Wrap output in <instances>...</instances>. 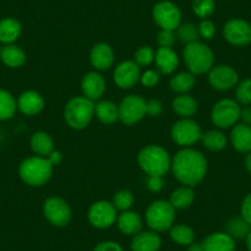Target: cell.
<instances>
[{"instance_id":"1","label":"cell","mask_w":251,"mask_h":251,"mask_svg":"<svg viewBox=\"0 0 251 251\" xmlns=\"http://www.w3.org/2000/svg\"><path fill=\"white\" fill-rule=\"evenodd\" d=\"M171 170L178 182L194 187L206 176L207 160L197 149L183 148L171 159Z\"/></svg>"},{"instance_id":"2","label":"cell","mask_w":251,"mask_h":251,"mask_svg":"<svg viewBox=\"0 0 251 251\" xmlns=\"http://www.w3.org/2000/svg\"><path fill=\"white\" fill-rule=\"evenodd\" d=\"M53 168L47 158L43 156H30L21 161L19 166V176L28 186L40 187L47 183L52 177Z\"/></svg>"},{"instance_id":"3","label":"cell","mask_w":251,"mask_h":251,"mask_svg":"<svg viewBox=\"0 0 251 251\" xmlns=\"http://www.w3.org/2000/svg\"><path fill=\"white\" fill-rule=\"evenodd\" d=\"M182 57L188 72L194 75L208 73L214 67L213 50L200 41L186 45L182 50Z\"/></svg>"},{"instance_id":"4","label":"cell","mask_w":251,"mask_h":251,"mask_svg":"<svg viewBox=\"0 0 251 251\" xmlns=\"http://www.w3.org/2000/svg\"><path fill=\"white\" fill-rule=\"evenodd\" d=\"M138 164L148 176H164L171 169V156L163 147H144L138 154Z\"/></svg>"},{"instance_id":"5","label":"cell","mask_w":251,"mask_h":251,"mask_svg":"<svg viewBox=\"0 0 251 251\" xmlns=\"http://www.w3.org/2000/svg\"><path fill=\"white\" fill-rule=\"evenodd\" d=\"M95 116L94 101L85 96H75L67 102L64 107V120L71 128L80 131L90 125Z\"/></svg>"},{"instance_id":"6","label":"cell","mask_w":251,"mask_h":251,"mask_svg":"<svg viewBox=\"0 0 251 251\" xmlns=\"http://www.w3.org/2000/svg\"><path fill=\"white\" fill-rule=\"evenodd\" d=\"M146 222L151 230L156 233L170 230L175 222V208L169 201L153 202L146 212Z\"/></svg>"},{"instance_id":"7","label":"cell","mask_w":251,"mask_h":251,"mask_svg":"<svg viewBox=\"0 0 251 251\" xmlns=\"http://www.w3.org/2000/svg\"><path fill=\"white\" fill-rule=\"evenodd\" d=\"M241 108L235 100L223 99L213 106L211 111V120L218 128H230L240 120Z\"/></svg>"},{"instance_id":"8","label":"cell","mask_w":251,"mask_h":251,"mask_svg":"<svg viewBox=\"0 0 251 251\" xmlns=\"http://www.w3.org/2000/svg\"><path fill=\"white\" fill-rule=\"evenodd\" d=\"M171 138L177 146L182 148H190L195 143L201 141V127L191 118H181L171 127Z\"/></svg>"},{"instance_id":"9","label":"cell","mask_w":251,"mask_h":251,"mask_svg":"<svg viewBox=\"0 0 251 251\" xmlns=\"http://www.w3.org/2000/svg\"><path fill=\"white\" fill-rule=\"evenodd\" d=\"M147 115V101L139 95L126 96L118 105V120L126 126H133Z\"/></svg>"},{"instance_id":"10","label":"cell","mask_w":251,"mask_h":251,"mask_svg":"<svg viewBox=\"0 0 251 251\" xmlns=\"http://www.w3.org/2000/svg\"><path fill=\"white\" fill-rule=\"evenodd\" d=\"M154 21L160 30L175 31L181 24V11L170 0H161L154 5L151 11Z\"/></svg>"},{"instance_id":"11","label":"cell","mask_w":251,"mask_h":251,"mask_svg":"<svg viewBox=\"0 0 251 251\" xmlns=\"http://www.w3.org/2000/svg\"><path fill=\"white\" fill-rule=\"evenodd\" d=\"M43 216L54 226H66L72 221V209L68 202L57 196L47 199L43 203Z\"/></svg>"},{"instance_id":"12","label":"cell","mask_w":251,"mask_h":251,"mask_svg":"<svg viewBox=\"0 0 251 251\" xmlns=\"http://www.w3.org/2000/svg\"><path fill=\"white\" fill-rule=\"evenodd\" d=\"M117 217V209L108 201L95 202L88 211L89 222L96 229H108L116 223Z\"/></svg>"},{"instance_id":"13","label":"cell","mask_w":251,"mask_h":251,"mask_svg":"<svg viewBox=\"0 0 251 251\" xmlns=\"http://www.w3.org/2000/svg\"><path fill=\"white\" fill-rule=\"evenodd\" d=\"M223 36L235 47H245L251 43V25L244 19H231L223 27Z\"/></svg>"},{"instance_id":"14","label":"cell","mask_w":251,"mask_h":251,"mask_svg":"<svg viewBox=\"0 0 251 251\" xmlns=\"http://www.w3.org/2000/svg\"><path fill=\"white\" fill-rule=\"evenodd\" d=\"M208 81L218 91H228L239 83V74L230 66H216L208 72Z\"/></svg>"},{"instance_id":"15","label":"cell","mask_w":251,"mask_h":251,"mask_svg":"<svg viewBox=\"0 0 251 251\" xmlns=\"http://www.w3.org/2000/svg\"><path fill=\"white\" fill-rule=\"evenodd\" d=\"M141 67L134 60H125L116 67L113 81L120 89H131L141 80Z\"/></svg>"},{"instance_id":"16","label":"cell","mask_w":251,"mask_h":251,"mask_svg":"<svg viewBox=\"0 0 251 251\" xmlns=\"http://www.w3.org/2000/svg\"><path fill=\"white\" fill-rule=\"evenodd\" d=\"M81 90H83V95L89 100H99L102 98L106 91L105 79L98 72H90L81 79Z\"/></svg>"},{"instance_id":"17","label":"cell","mask_w":251,"mask_h":251,"mask_svg":"<svg viewBox=\"0 0 251 251\" xmlns=\"http://www.w3.org/2000/svg\"><path fill=\"white\" fill-rule=\"evenodd\" d=\"M113 60H115V54L111 48L110 45L107 43H96L90 50V62L91 66L96 69V71H107L112 67Z\"/></svg>"},{"instance_id":"18","label":"cell","mask_w":251,"mask_h":251,"mask_svg":"<svg viewBox=\"0 0 251 251\" xmlns=\"http://www.w3.org/2000/svg\"><path fill=\"white\" fill-rule=\"evenodd\" d=\"M16 102H18V110L26 116H35L45 108V99L35 90L24 91L19 96Z\"/></svg>"},{"instance_id":"19","label":"cell","mask_w":251,"mask_h":251,"mask_svg":"<svg viewBox=\"0 0 251 251\" xmlns=\"http://www.w3.org/2000/svg\"><path fill=\"white\" fill-rule=\"evenodd\" d=\"M161 248V238L156 231H139L133 235L131 241L132 251H159Z\"/></svg>"},{"instance_id":"20","label":"cell","mask_w":251,"mask_h":251,"mask_svg":"<svg viewBox=\"0 0 251 251\" xmlns=\"http://www.w3.org/2000/svg\"><path fill=\"white\" fill-rule=\"evenodd\" d=\"M204 251H235V240L226 231L212 233L201 243Z\"/></svg>"},{"instance_id":"21","label":"cell","mask_w":251,"mask_h":251,"mask_svg":"<svg viewBox=\"0 0 251 251\" xmlns=\"http://www.w3.org/2000/svg\"><path fill=\"white\" fill-rule=\"evenodd\" d=\"M230 143L236 151L248 154L251 151V126L236 123L230 132Z\"/></svg>"},{"instance_id":"22","label":"cell","mask_w":251,"mask_h":251,"mask_svg":"<svg viewBox=\"0 0 251 251\" xmlns=\"http://www.w3.org/2000/svg\"><path fill=\"white\" fill-rule=\"evenodd\" d=\"M117 226L125 235H136L143 229V219L137 212L125 211L117 217Z\"/></svg>"},{"instance_id":"23","label":"cell","mask_w":251,"mask_h":251,"mask_svg":"<svg viewBox=\"0 0 251 251\" xmlns=\"http://www.w3.org/2000/svg\"><path fill=\"white\" fill-rule=\"evenodd\" d=\"M0 60L8 68H20L26 62V53L23 48L16 46L15 43L5 45L0 47Z\"/></svg>"},{"instance_id":"24","label":"cell","mask_w":251,"mask_h":251,"mask_svg":"<svg viewBox=\"0 0 251 251\" xmlns=\"http://www.w3.org/2000/svg\"><path fill=\"white\" fill-rule=\"evenodd\" d=\"M23 32L21 23L15 18H4L0 20V43L3 46L13 45Z\"/></svg>"},{"instance_id":"25","label":"cell","mask_w":251,"mask_h":251,"mask_svg":"<svg viewBox=\"0 0 251 251\" xmlns=\"http://www.w3.org/2000/svg\"><path fill=\"white\" fill-rule=\"evenodd\" d=\"M155 63L160 73L171 74L178 67V57L173 48L159 47L155 52Z\"/></svg>"},{"instance_id":"26","label":"cell","mask_w":251,"mask_h":251,"mask_svg":"<svg viewBox=\"0 0 251 251\" xmlns=\"http://www.w3.org/2000/svg\"><path fill=\"white\" fill-rule=\"evenodd\" d=\"M30 146L36 155L43 156V158H47L54 151V142H53L52 137L42 131L36 132V133L32 134Z\"/></svg>"},{"instance_id":"27","label":"cell","mask_w":251,"mask_h":251,"mask_svg":"<svg viewBox=\"0 0 251 251\" xmlns=\"http://www.w3.org/2000/svg\"><path fill=\"white\" fill-rule=\"evenodd\" d=\"M197 101L187 94L176 96L173 101V110L182 118H190L197 112Z\"/></svg>"},{"instance_id":"28","label":"cell","mask_w":251,"mask_h":251,"mask_svg":"<svg viewBox=\"0 0 251 251\" xmlns=\"http://www.w3.org/2000/svg\"><path fill=\"white\" fill-rule=\"evenodd\" d=\"M195 201V192L190 186H181L176 188L170 196V203L175 209H185Z\"/></svg>"},{"instance_id":"29","label":"cell","mask_w":251,"mask_h":251,"mask_svg":"<svg viewBox=\"0 0 251 251\" xmlns=\"http://www.w3.org/2000/svg\"><path fill=\"white\" fill-rule=\"evenodd\" d=\"M95 116L100 122L112 125L118 120V105L112 101H100L95 105Z\"/></svg>"},{"instance_id":"30","label":"cell","mask_w":251,"mask_h":251,"mask_svg":"<svg viewBox=\"0 0 251 251\" xmlns=\"http://www.w3.org/2000/svg\"><path fill=\"white\" fill-rule=\"evenodd\" d=\"M170 238L180 246H190L195 243V231L191 226L177 224L170 228Z\"/></svg>"},{"instance_id":"31","label":"cell","mask_w":251,"mask_h":251,"mask_svg":"<svg viewBox=\"0 0 251 251\" xmlns=\"http://www.w3.org/2000/svg\"><path fill=\"white\" fill-rule=\"evenodd\" d=\"M18 102L15 98L5 89L0 88V121H8L15 116Z\"/></svg>"},{"instance_id":"32","label":"cell","mask_w":251,"mask_h":251,"mask_svg":"<svg viewBox=\"0 0 251 251\" xmlns=\"http://www.w3.org/2000/svg\"><path fill=\"white\" fill-rule=\"evenodd\" d=\"M195 84H196V79H195L194 74L190 72L188 73L183 72V73H178L171 78L170 88L171 90L181 95V94H187L188 91H191Z\"/></svg>"},{"instance_id":"33","label":"cell","mask_w":251,"mask_h":251,"mask_svg":"<svg viewBox=\"0 0 251 251\" xmlns=\"http://www.w3.org/2000/svg\"><path fill=\"white\" fill-rule=\"evenodd\" d=\"M202 143H203L204 148H207L211 151H221L226 147L228 139H226V134L217 129H212V131L202 133L201 138Z\"/></svg>"},{"instance_id":"34","label":"cell","mask_w":251,"mask_h":251,"mask_svg":"<svg viewBox=\"0 0 251 251\" xmlns=\"http://www.w3.org/2000/svg\"><path fill=\"white\" fill-rule=\"evenodd\" d=\"M251 226L243 218V217H234L229 219L226 224V233H228L234 240L236 239H245L250 233Z\"/></svg>"},{"instance_id":"35","label":"cell","mask_w":251,"mask_h":251,"mask_svg":"<svg viewBox=\"0 0 251 251\" xmlns=\"http://www.w3.org/2000/svg\"><path fill=\"white\" fill-rule=\"evenodd\" d=\"M177 37L181 42H185L186 45L192 42H196L199 41L200 37V32H199V26L194 25L191 23H185V24H180L177 28Z\"/></svg>"},{"instance_id":"36","label":"cell","mask_w":251,"mask_h":251,"mask_svg":"<svg viewBox=\"0 0 251 251\" xmlns=\"http://www.w3.org/2000/svg\"><path fill=\"white\" fill-rule=\"evenodd\" d=\"M113 206L116 207L117 211H128L134 203V196L131 191L128 190H121V191L116 192L112 200Z\"/></svg>"},{"instance_id":"37","label":"cell","mask_w":251,"mask_h":251,"mask_svg":"<svg viewBox=\"0 0 251 251\" xmlns=\"http://www.w3.org/2000/svg\"><path fill=\"white\" fill-rule=\"evenodd\" d=\"M192 10L200 19L206 20L216 10V1L214 0H194Z\"/></svg>"},{"instance_id":"38","label":"cell","mask_w":251,"mask_h":251,"mask_svg":"<svg viewBox=\"0 0 251 251\" xmlns=\"http://www.w3.org/2000/svg\"><path fill=\"white\" fill-rule=\"evenodd\" d=\"M235 99L239 105L251 103V78H246L239 81L235 86Z\"/></svg>"},{"instance_id":"39","label":"cell","mask_w":251,"mask_h":251,"mask_svg":"<svg viewBox=\"0 0 251 251\" xmlns=\"http://www.w3.org/2000/svg\"><path fill=\"white\" fill-rule=\"evenodd\" d=\"M154 59H155V52H154V50L151 46H143L134 54V62L139 67L151 66V63L154 62Z\"/></svg>"},{"instance_id":"40","label":"cell","mask_w":251,"mask_h":251,"mask_svg":"<svg viewBox=\"0 0 251 251\" xmlns=\"http://www.w3.org/2000/svg\"><path fill=\"white\" fill-rule=\"evenodd\" d=\"M199 32L200 37L204 38V40H212L216 35V26L211 20H202L201 24L199 25Z\"/></svg>"},{"instance_id":"41","label":"cell","mask_w":251,"mask_h":251,"mask_svg":"<svg viewBox=\"0 0 251 251\" xmlns=\"http://www.w3.org/2000/svg\"><path fill=\"white\" fill-rule=\"evenodd\" d=\"M176 41V36L174 35V31L170 30H160L158 33V43L160 47L171 48Z\"/></svg>"},{"instance_id":"42","label":"cell","mask_w":251,"mask_h":251,"mask_svg":"<svg viewBox=\"0 0 251 251\" xmlns=\"http://www.w3.org/2000/svg\"><path fill=\"white\" fill-rule=\"evenodd\" d=\"M160 74L155 71H147L141 75V83L147 88H153L159 83Z\"/></svg>"},{"instance_id":"43","label":"cell","mask_w":251,"mask_h":251,"mask_svg":"<svg viewBox=\"0 0 251 251\" xmlns=\"http://www.w3.org/2000/svg\"><path fill=\"white\" fill-rule=\"evenodd\" d=\"M163 112V103L159 100H149L147 101V115H149L151 117H158Z\"/></svg>"},{"instance_id":"44","label":"cell","mask_w":251,"mask_h":251,"mask_svg":"<svg viewBox=\"0 0 251 251\" xmlns=\"http://www.w3.org/2000/svg\"><path fill=\"white\" fill-rule=\"evenodd\" d=\"M147 187L151 192H160L164 187L163 176H148L147 180Z\"/></svg>"},{"instance_id":"45","label":"cell","mask_w":251,"mask_h":251,"mask_svg":"<svg viewBox=\"0 0 251 251\" xmlns=\"http://www.w3.org/2000/svg\"><path fill=\"white\" fill-rule=\"evenodd\" d=\"M93 251H125V250H123L122 246H121L118 243H116V241L106 240V241H101V243H99L98 245L94 248Z\"/></svg>"},{"instance_id":"46","label":"cell","mask_w":251,"mask_h":251,"mask_svg":"<svg viewBox=\"0 0 251 251\" xmlns=\"http://www.w3.org/2000/svg\"><path fill=\"white\" fill-rule=\"evenodd\" d=\"M240 213H241V217H243V218L251 226V192L246 195L245 199L243 200Z\"/></svg>"},{"instance_id":"47","label":"cell","mask_w":251,"mask_h":251,"mask_svg":"<svg viewBox=\"0 0 251 251\" xmlns=\"http://www.w3.org/2000/svg\"><path fill=\"white\" fill-rule=\"evenodd\" d=\"M47 159L50 160V163L52 164L53 166H57V165H59L60 163H62L63 155H62V153H60V151H53L52 153H50V155L47 156Z\"/></svg>"},{"instance_id":"48","label":"cell","mask_w":251,"mask_h":251,"mask_svg":"<svg viewBox=\"0 0 251 251\" xmlns=\"http://www.w3.org/2000/svg\"><path fill=\"white\" fill-rule=\"evenodd\" d=\"M240 120L243 121L244 125L251 126V107L250 106H248V107H245L241 110Z\"/></svg>"},{"instance_id":"49","label":"cell","mask_w":251,"mask_h":251,"mask_svg":"<svg viewBox=\"0 0 251 251\" xmlns=\"http://www.w3.org/2000/svg\"><path fill=\"white\" fill-rule=\"evenodd\" d=\"M244 164H245V168L249 173L251 174V151L250 153L246 154L245 156V160H244Z\"/></svg>"},{"instance_id":"50","label":"cell","mask_w":251,"mask_h":251,"mask_svg":"<svg viewBox=\"0 0 251 251\" xmlns=\"http://www.w3.org/2000/svg\"><path fill=\"white\" fill-rule=\"evenodd\" d=\"M187 251H204L203 248H202L201 244H191V245L188 246V250Z\"/></svg>"},{"instance_id":"51","label":"cell","mask_w":251,"mask_h":251,"mask_svg":"<svg viewBox=\"0 0 251 251\" xmlns=\"http://www.w3.org/2000/svg\"><path fill=\"white\" fill-rule=\"evenodd\" d=\"M246 240V248H248V251H251V230L250 233L248 234V236L245 238Z\"/></svg>"}]
</instances>
